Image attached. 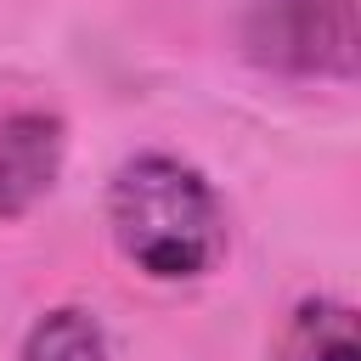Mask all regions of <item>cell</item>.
<instances>
[{
	"label": "cell",
	"mask_w": 361,
	"mask_h": 361,
	"mask_svg": "<svg viewBox=\"0 0 361 361\" xmlns=\"http://www.w3.org/2000/svg\"><path fill=\"white\" fill-rule=\"evenodd\" d=\"M107 226H113L118 254L158 282L203 276L214 271L226 248V226H220V203L209 180L192 164L164 158V152H141L113 175Z\"/></svg>",
	"instance_id": "obj_1"
},
{
	"label": "cell",
	"mask_w": 361,
	"mask_h": 361,
	"mask_svg": "<svg viewBox=\"0 0 361 361\" xmlns=\"http://www.w3.org/2000/svg\"><path fill=\"white\" fill-rule=\"evenodd\" d=\"M243 45L288 73H355V0H243Z\"/></svg>",
	"instance_id": "obj_2"
},
{
	"label": "cell",
	"mask_w": 361,
	"mask_h": 361,
	"mask_svg": "<svg viewBox=\"0 0 361 361\" xmlns=\"http://www.w3.org/2000/svg\"><path fill=\"white\" fill-rule=\"evenodd\" d=\"M62 118L56 113H11L0 118V220L28 214L62 169Z\"/></svg>",
	"instance_id": "obj_3"
},
{
	"label": "cell",
	"mask_w": 361,
	"mask_h": 361,
	"mask_svg": "<svg viewBox=\"0 0 361 361\" xmlns=\"http://www.w3.org/2000/svg\"><path fill=\"white\" fill-rule=\"evenodd\" d=\"M276 361H361V338H355V310L338 299H299Z\"/></svg>",
	"instance_id": "obj_4"
},
{
	"label": "cell",
	"mask_w": 361,
	"mask_h": 361,
	"mask_svg": "<svg viewBox=\"0 0 361 361\" xmlns=\"http://www.w3.org/2000/svg\"><path fill=\"white\" fill-rule=\"evenodd\" d=\"M23 361H107V338H102L90 310L62 305V310H51L28 327Z\"/></svg>",
	"instance_id": "obj_5"
}]
</instances>
